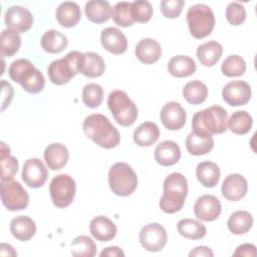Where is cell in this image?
I'll list each match as a JSON object with an SVG mask.
<instances>
[{
	"label": "cell",
	"mask_w": 257,
	"mask_h": 257,
	"mask_svg": "<svg viewBox=\"0 0 257 257\" xmlns=\"http://www.w3.org/2000/svg\"><path fill=\"white\" fill-rule=\"evenodd\" d=\"M185 2L183 0H163L160 4L164 17L173 19L181 15Z\"/></svg>",
	"instance_id": "f6af8a7d"
},
{
	"label": "cell",
	"mask_w": 257,
	"mask_h": 257,
	"mask_svg": "<svg viewBox=\"0 0 257 257\" xmlns=\"http://www.w3.org/2000/svg\"><path fill=\"white\" fill-rule=\"evenodd\" d=\"M234 256H249L255 257L256 256V247L253 244L245 243L237 247L235 252L233 253Z\"/></svg>",
	"instance_id": "7dc6e473"
},
{
	"label": "cell",
	"mask_w": 257,
	"mask_h": 257,
	"mask_svg": "<svg viewBox=\"0 0 257 257\" xmlns=\"http://www.w3.org/2000/svg\"><path fill=\"white\" fill-rule=\"evenodd\" d=\"M135 54L141 62L145 64H153L160 59L162 55V47L157 40L144 38L138 42L135 48Z\"/></svg>",
	"instance_id": "44dd1931"
},
{
	"label": "cell",
	"mask_w": 257,
	"mask_h": 257,
	"mask_svg": "<svg viewBox=\"0 0 257 257\" xmlns=\"http://www.w3.org/2000/svg\"><path fill=\"white\" fill-rule=\"evenodd\" d=\"M0 254L1 256H16L17 252L14 250V248L11 245L2 243L0 247Z\"/></svg>",
	"instance_id": "f907efd6"
},
{
	"label": "cell",
	"mask_w": 257,
	"mask_h": 257,
	"mask_svg": "<svg viewBox=\"0 0 257 257\" xmlns=\"http://www.w3.org/2000/svg\"><path fill=\"white\" fill-rule=\"evenodd\" d=\"M214 147L212 136L191 132L186 139V149L193 156L208 154Z\"/></svg>",
	"instance_id": "d4e9b609"
},
{
	"label": "cell",
	"mask_w": 257,
	"mask_h": 257,
	"mask_svg": "<svg viewBox=\"0 0 257 257\" xmlns=\"http://www.w3.org/2000/svg\"><path fill=\"white\" fill-rule=\"evenodd\" d=\"M251 86L244 80L228 82L222 90L223 99L231 106L246 104L251 98Z\"/></svg>",
	"instance_id": "4fadbf2b"
},
{
	"label": "cell",
	"mask_w": 257,
	"mask_h": 257,
	"mask_svg": "<svg viewBox=\"0 0 257 257\" xmlns=\"http://www.w3.org/2000/svg\"><path fill=\"white\" fill-rule=\"evenodd\" d=\"M183 96L191 104H201L208 96V88L202 81L193 80L184 86Z\"/></svg>",
	"instance_id": "8d00e7d4"
},
{
	"label": "cell",
	"mask_w": 257,
	"mask_h": 257,
	"mask_svg": "<svg viewBox=\"0 0 257 257\" xmlns=\"http://www.w3.org/2000/svg\"><path fill=\"white\" fill-rule=\"evenodd\" d=\"M154 157L159 165L170 167L180 161L181 150L174 141H163L156 147Z\"/></svg>",
	"instance_id": "d6986e66"
},
{
	"label": "cell",
	"mask_w": 257,
	"mask_h": 257,
	"mask_svg": "<svg viewBox=\"0 0 257 257\" xmlns=\"http://www.w3.org/2000/svg\"><path fill=\"white\" fill-rule=\"evenodd\" d=\"M1 88H2V106L1 110L3 111L7 106H9L12 98H13V87L9 82L6 80L1 81Z\"/></svg>",
	"instance_id": "bcb514c9"
},
{
	"label": "cell",
	"mask_w": 257,
	"mask_h": 257,
	"mask_svg": "<svg viewBox=\"0 0 257 257\" xmlns=\"http://www.w3.org/2000/svg\"><path fill=\"white\" fill-rule=\"evenodd\" d=\"M221 71L228 77L241 76L246 71V62L239 55H229L222 62Z\"/></svg>",
	"instance_id": "ab89813d"
},
{
	"label": "cell",
	"mask_w": 257,
	"mask_h": 257,
	"mask_svg": "<svg viewBox=\"0 0 257 257\" xmlns=\"http://www.w3.org/2000/svg\"><path fill=\"white\" fill-rule=\"evenodd\" d=\"M228 128V112L220 105L197 111L192 119V131L204 135H221Z\"/></svg>",
	"instance_id": "3957f363"
},
{
	"label": "cell",
	"mask_w": 257,
	"mask_h": 257,
	"mask_svg": "<svg viewBox=\"0 0 257 257\" xmlns=\"http://www.w3.org/2000/svg\"><path fill=\"white\" fill-rule=\"evenodd\" d=\"M0 165H1V181L13 180L18 171V161L11 156L9 147L4 143H0Z\"/></svg>",
	"instance_id": "d6a6232c"
},
{
	"label": "cell",
	"mask_w": 257,
	"mask_h": 257,
	"mask_svg": "<svg viewBox=\"0 0 257 257\" xmlns=\"http://www.w3.org/2000/svg\"><path fill=\"white\" fill-rule=\"evenodd\" d=\"M108 185L112 193L119 197L132 195L138 187V177L126 163H116L108 171Z\"/></svg>",
	"instance_id": "52a82bcc"
},
{
	"label": "cell",
	"mask_w": 257,
	"mask_h": 257,
	"mask_svg": "<svg viewBox=\"0 0 257 257\" xmlns=\"http://www.w3.org/2000/svg\"><path fill=\"white\" fill-rule=\"evenodd\" d=\"M253 124V118L246 110H237L228 118V127L235 135H246L250 132Z\"/></svg>",
	"instance_id": "d590c367"
},
{
	"label": "cell",
	"mask_w": 257,
	"mask_h": 257,
	"mask_svg": "<svg viewBox=\"0 0 257 257\" xmlns=\"http://www.w3.org/2000/svg\"><path fill=\"white\" fill-rule=\"evenodd\" d=\"M100 257H103V256H108V257H123L124 256V252L117 246H109V247H106L104 248L100 254H99Z\"/></svg>",
	"instance_id": "681fc988"
},
{
	"label": "cell",
	"mask_w": 257,
	"mask_h": 257,
	"mask_svg": "<svg viewBox=\"0 0 257 257\" xmlns=\"http://www.w3.org/2000/svg\"><path fill=\"white\" fill-rule=\"evenodd\" d=\"M160 118L166 128L178 131L186 123V111L179 102L170 101L162 107Z\"/></svg>",
	"instance_id": "9a60e30c"
},
{
	"label": "cell",
	"mask_w": 257,
	"mask_h": 257,
	"mask_svg": "<svg viewBox=\"0 0 257 257\" xmlns=\"http://www.w3.org/2000/svg\"><path fill=\"white\" fill-rule=\"evenodd\" d=\"M100 42L103 48L112 54H122L127 49L125 35L115 27L104 28L100 33Z\"/></svg>",
	"instance_id": "ac0fdd59"
},
{
	"label": "cell",
	"mask_w": 257,
	"mask_h": 257,
	"mask_svg": "<svg viewBox=\"0 0 257 257\" xmlns=\"http://www.w3.org/2000/svg\"><path fill=\"white\" fill-rule=\"evenodd\" d=\"M82 130L97 146L103 149H113L120 142V135L117 128L103 114L92 113L85 117Z\"/></svg>",
	"instance_id": "6da1fadb"
},
{
	"label": "cell",
	"mask_w": 257,
	"mask_h": 257,
	"mask_svg": "<svg viewBox=\"0 0 257 257\" xmlns=\"http://www.w3.org/2000/svg\"><path fill=\"white\" fill-rule=\"evenodd\" d=\"M71 254L80 257H93L96 254V245L88 236H77L71 242Z\"/></svg>",
	"instance_id": "f35d334b"
},
{
	"label": "cell",
	"mask_w": 257,
	"mask_h": 257,
	"mask_svg": "<svg viewBox=\"0 0 257 257\" xmlns=\"http://www.w3.org/2000/svg\"><path fill=\"white\" fill-rule=\"evenodd\" d=\"M55 17L62 27L71 28L79 22L81 18V10L77 3L65 1L59 4L56 8Z\"/></svg>",
	"instance_id": "603a6c76"
},
{
	"label": "cell",
	"mask_w": 257,
	"mask_h": 257,
	"mask_svg": "<svg viewBox=\"0 0 257 257\" xmlns=\"http://www.w3.org/2000/svg\"><path fill=\"white\" fill-rule=\"evenodd\" d=\"M5 24L9 29L18 33H24L33 25L32 13L23 6H11L5 13Z\"/></svg>",
	"instance_id": "5bb4252c"
},
{
	"label": "cell",
	"mask_w": 257,
	"mask_h": 257,
	"mask_svg": "<svg viewBox=\"0 0 257 257\" xmlns=\"http://www.w3.org/2000/svg\"><path fill=\"white\" fill-rule=\"evenodd\" d=\"M222 206L220 201L213 195L199 197L194 205L195 216L204 222H212L221 214Z\"/></svg>",
	"instance_id": "2e32d148"
},
{
	"label": "cell",
	"mask_w": 257,
	"mask_h": 257,
	"mask_svg": "<svg viewBox=\"0 0 257 257\" xmlns=\"http://www.w3.org/2000/svg\"><path fill=\"white\" fill-rule=\"evenodd\" d=\"M160 137L159 126L153 121L141 123L134 132V142L140 147H151Z\"/></svg>",
	"instance_id": "83f0119b"
},
{
	"label": "cell",
	"mask_w": 257,
	"mask_h": 257,
	"mask_svg": "<svg viewBox=\"0 0 257 257\" xmlns=\"http://www.w3.org/2000/svg\"><path fill=\"white\" fill-rule=\"evenodd\" d=\"M0 195L3 206L9 211H21L28 206V193L17 181H1Z\"/></svg>",
	"instance_id": "30bf717a"
},
{
	"label": "cell",
	"mask_w": 257,
	"mask_h": 257,
	"mask_svg": "<svg viewBox=\"0 0 257 257\" xmlns=\"http://www.w3.org/2000/svg\"><path fill=\"white\" fill-rule=\"evenodd\" d=\"M186 18L191 35L197 39L210 35L216 23L212 9L206 4L191 6L187 11Z\"/></svg>",
	"instance_id": "ba28073f"
},
{
	"label": "cell",
	"mask_w": 257,
	"mask_h": 257,
	"mask_svg": "<svg viewBox=\"0 0 257 257\" xmlns=\"http://www.w3.org/2000/svg\"><path fill=\"white\" fill-rule=\"evenodd\" d=\"M41 47L49 53H59L63 51L68 44L67 37L54 29L46 31L40 39Z\"/></svg>",
	"instance_id": "4dcf8cb0"
},
{
	"label": "cell",
	"mask_w": 257,
	"mask_h": 257,
	"mask_svg": "<svg viewBox=\"0 0 257 257\" xmlns=\"http://www.w3.org/2000/svg\"><path fill=\"white\" fill-rule=\"evenodd\" d=\"M196 176L201 185L206 188H213L219 183L221 172L217 164L205 161L198 164L196 168Z\"/></svg>",
	"instance_id": "f1b7e54d"
},
{
	"label": "cell",
	"mask_w": 257,
	"mask_h": 257,
	"mask_svg": "<svg viewBox=\"0 0 257 257\" xmlns=\"http://www.w3.org/2000/svg\"><path fill=\"white\" fill-rule=\"evenodd\" d=\"M89 231L97 241L107 242L115 237L116 226L106 216H96L90 221Z\"/></svg>",
	"instance_id": "7402d4cb"
},
{
	"label": "cell",
	"mask_w": 257,
	"mask_h": 257,
	"mask_svg": "<svg viewBox=\"0 0 257 257\" xmlns=\"http://www.w3.org/2000/svg\"><path fill=\"white\" fill-rule=\"evenodd\" d=\"M131 11L135 22L146 23L150 21L153 16V6L149 1L146 0L131 2Z\"/></svg>",
	"instance_id": "7bdbcfd3"
},
{
	"label": "cell",
	"mask_w": 257,
	"mask_h": 257,
	"mask_svg": "<svg viewBox=\"0 0 257 257\" xmlns=\"http://www.w3.org/2000/svg\"><path fill=\"white\" fill-rule=\"evenodd\" d=\"M21 177L28 187L37 189L45 184L48 172L42 161L37 158H32L24 163Z\"/></svg>",
	"instance_id": "7c38bea8"
},
{
	"label": "cell",
	"mask_w": 257,
	"mask_h": 257,
	"mask_svg": "<svg viewBox=\"0 0 257 257\" xmlns=\"http://www.w3.org/2000/svg\"><path fill=\"white\" fill-rule=\"evenodd\" d=\"M223 54V47L217 41H208L198 46L197 57L201 64L207 67L214 66Z\"/></svg>",
	"instance_id": "4316f807"
},
{
	"label": "cell",
	"mask_w": 257,
	"mask_h": 257,
	"mask_svg": "<svg viewBox=\"0 0 257 257\" xmlns=\"http://www.w3.org/2000/svg\"><path fill=\"white\" fill-rule=\"evenodd\" d=\"M10 232L19 241H28L36 233L35 222L28 216H17L10 223Z\"/></svg>",
	"instance_id": "484cf974"
},
{
	"label": "cell",
	"mask_w": 257,
	"mask_h": 257,
	"mask_svg": "<svg viewBox=\"0 0 257 257\" xmlns=\"http://www.w3.org/2000/svg\"><path fill=\"white\" fill-rule=\"evenodd\" d=\"M21 46V37L18 32L12 29H4L1 32V55L13 56Z\"/></svg>",
	"instance_id": "74e56055"
},
{
	"label": "cell",
	"mask_w": 257,
	"mask_h": 257,
	"mask_svg": "<svg viewBox=\"0 0 257 257\" xmlns=\"http://www.w3.org/2000/svg\"><path fill=\"white\" fill-rule=\"evenodd\" d=\"M177 229L181 236L191 240L202 239L207 233L205 225L194 219L180 220L177 224Z\"/></svg>",
	"instance_id": "836d02e7"
},
{
	"label": "cell",
	"mask_w": 257,
	"mask_h": 257,
	"mask_svg": "<svg viewBox=\"0 0 257 257\" xmlns=\"http://www.w3.org/2000/svg\"><path fill=\"white\" fill-rule=\"evenodd\" d=\"M81 98L87 107L96 108L103 100V88L97 83H88L82 89Z\"/></svg>",
	"instance_id": "60d3db41"
},
{
	"label": "cell",
	"mask_w": 257,
	"mask_h": 257,
	"mask_svg": "<svg viewBox=\"0 0 257 257\" xmlns=\"http://www.w3.org/2000/svg\"><path fill=\"white\" fill-rule=\"evenodd\" d=\"M83 63L84 53H81L77 50L70 51L64 57L53 60L48 65V77L53 84H66L77 73H81Z\"/></svg>",
	"instance_id": "5b68a950"
},
{
	"label": "cell",
	"mask_w": 257,
	"mask_h": 257,
	"mask_svg": "<svg viewBox=\"0 0 257 257\" xmlns=\"http://www.w3.org/2000/svg\"><path fill=\"white\" fill-rule=\"evenodd\" d=\"M226 19L234 26L241 25L246 19V9L238 2H231L226 8Z\"/></svg>",
	"instance_id": "ee69618b"
},
{
	"label": "cell",
	"mask_w": 257,
	"mask_h": 257,
	"mask_svg": "<svg viewBox=\"0 0 257 257\" xmlns=\"http://www.w3.org/2000/svg\"><path fill=\"white\" fill-rule=\"evenodd\" d=\"M248 191L247 180L240 174L228 175L222 183L221 192L228 201L236 202L245 197Z\"/></svg>",
	"instance_id": "e0dca14e"
},
{
	"label": "cell",
	"mask_w": 257,
	"mask_h": 257,
	"mask_svg": "<svg viewBox=\"0 0 257 257\" xmlns=\"http://www.w3.org/2000/svg\"><path fill=\"white\" fill-rule=\"evenodd\" d=\"M196 62L187 55H176L172 57L168 63L169 72L175 77H188L195 73Z\"/></svg>",
	"instance_id": "f546056e"
},
{
	"label": "cell",
	"mask_w": 257,
	"mask_h": 257,
	"mask_svg": "<svg viewBox=\"0 0 257 257\" xmlns=\"http://www.w3.org/2000/svg\"><path fill=\"white\" fill-rule=\"evenodd\" d=\"M75 181L66 174H60L54 177L49 185L50 198L53 205L57 208L68 207L75 196Z\"/></svg>",
	"instance_id": "9c48e42d"
},
{
	"label": "cell",
	"mask_w": 257,
	"mask_h": 257,
	"mask_svg": "<svg viewBox=\"0 0 257 257\" xmlns=\"http://www.w3.org/2000/svg\"><path fill=\"white\" fill-rule=\"evenodd\" d=\"M105 70V62L103 58L95 52L84 53V63L81 74L89 78L99 77Z\"/></svg>",
	"instance_id": "e575fe53"
},
{
	"label": "cell",
	"mask_w": 257,
	"mask_h": 257,
	"mask_svg": "<svg viewBox=\"0 0 257 257\" xmlns=\"http://www.w3.org/2000/svg\"><path fill=\"white\" fill-rule=\"evenodd\" d=\"M228 229L234 235H242L247 233L253 226L252 215L244 210L232 213L227 222Z\"/></svg>",
	"instance_id": "1f68e13d"
},
{
	"label": "cell",
	"mask_w": 257,
	"mask_h": 257,
	"mask_svg": "<svg viewBox=\"0 0 257 257\" xmlns=\"http://www.w3.org/2000/svg\"><path fill=\"white\" fill-rule=\"evenodd\" d=\"M8 74L13 81L18 82L29 93H38L45 86V78L42 72L25 58L13 61L8 69Z\"/></svg>",
	"instance_id": "277c9868"
},
{
	"label": "cell",
	"mask_w": 257,
	"mask_h": 257,
	"mask_svg": "<svg viewBox=\"0 0 257 257\" xmlns=\"http://www.w3.org/2000/svg\"><path fill=\"white\" fill-rule=\"evenodd\" d=\"M107 106L114 120L121 126H131L138 118V107L123 90H113L108 94Z\"/></svg>",
	"instance_id": "8992f818"
},
{
	"label": "cell",
	"mask_w": 257,
	"mask_h": 257,
	"mask_svg": "<svg viewBox=\"0 0 257 257\" xmlns=\"http://www.w3.org/2000/svg\"><path fill=\"white\" fill-rule=\"evenodd\" d=\"M163 195L159 206L167 214L179 212L186 201L188 195V182L181 173H172L164 181Z\"/></svg>",
	"instance_id": "7a4b0ae2"
},
{
	"label": "cell",
	"mask_w": 257,
	"mask_h": 257,
	"mask_svg": "<svg viewBox=\"0 0 257 257\" xmlns=\"http://www.w3.org/2000/svg\"><path fill=\"white\" fill-rule=\"evenodd\" d=\"M44 161L48 169L59 171L63 169L69 159L67 148L60 143H53L46 147L44 151Z\"/></svg>",
	"instance_id": "ffe728a7"
},
{
	"label": "cell",
	"mask_w": 257,
	"mask_h": 257,
	"mask_svg": "<svg viewBox=\"0 0 257 257\" xmlns=\"http://www.w3.org/2000/svg\"><path fill=\"white\" fill-rule=\"evenodd\" d=\"M114 23L120 27H128L135 23L131 11V2H117L112 8L111 15Z\"/></svg>",
	"instance_id": "b9f144b4"
},
{
	"label": "cell",
	"mask_w": 257,
	"mask_h": 257,
	"mask_svg": "<svg viewBox=\"0 0 257 257\" xmlns=\"http://www.w3.org/2000/svg\"><path fill=\"white\" fill-rule=\"evenodd\" d=\"M139 239L145 250L149 252H158L166 246L168 235L166 229L161 224L149 223L140 231Z\"/></svg>",
	"instance_id": "8fae6325"
},
{
	"label": "cell",
	"mask_w": 257,
	"mask_h": 257,
	"mask_svg": "<svg viewBox=\"0 0 257 257\" xmlns=\"http://www.w3.org/2000/svg\"><path fill=\"white\" fill-rule=\"evenodd\" d=\"M190 257H213L214 253L213 251L207 247V246H198L196 248H194L190 253H189Z\"/></svg>",
	"instance_id": "c3c4849f"
},
{
	"label": "cell",
	"mask_w": 257,
	"mask_h": 257,
	"mask_svg": "<svg viewBox=\"0 0 257 257\" xmlns=\"http://www.w3.org/2000/svg\"><path fill=\"white\" fill-rule=\"evenodd\" d=\"M84 12L91 22L100 24L108 21L112 15V8L107 1L91 0L85 3Z\"/></svg>",
	"instance_id": "cb8c5ba5"
}]
</instances>
